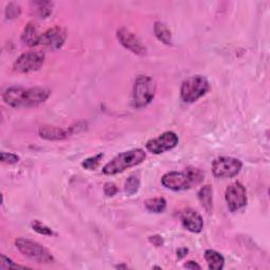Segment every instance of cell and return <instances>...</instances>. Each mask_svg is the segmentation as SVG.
<instances>
[{
  "label": "cell",
  "mask_w": 270,
  "mask_h": 270,
  "mask_svg": "<svg viewBox=\"0 0 270 270\" xmlns=\"http://www.w3.org/2000/svg\"><path fill=\"white\" fill-rule=\"evenodd\" d=\"M50 95L51 91L46 88L23 89L21 87H11L5 91L3 98L4 102L12 108H31L44 104Z\"/></svg>",
  "instance_id": "obj_1"
},
{
  "label": "cell",
  "mask_w": 270,
  "mask_h": 270,
  "mask_svg": "<svg viewBox=\"0 0 270 270\" xmlns=\"http://www.w3.org/2000/svg\"><path fill=\"white\" fill-rule=\"evenodd\" d=\"M204 181V172L195 167L185 168L183 172H168L162 177L163 186L173 191H183L192 188Z\"/></svg>",
  "instance_id": "obj_2"
},
{
  "label": "cell",
  "mask_w": 270,
  "mask_h": 270,
  "mask_svg": "<svg viewBox=\"0 0 270 270\" xmlns=\"http://www.w3.org/2000/svg\"><path fill=\"white\" fill-rule=\"evenodd\" d=\"M146 158V152L141 149H132L122 152L105 165V167L103 168V172L106 175H115L122 173L126 169H129L144 163Z\"/></svg>",
  "instance_id": "obj_3"
},
{
  "label": "cell",
  "mask_w": 270,
  "mask_h": 270,
  "mask_svg": "<svg viewBox=\"0 0 270 270\" xmlns=\"http://www.w3.org/2000/svg\"><path fill=\"white\" fill-rule=\"evenodd\" d=\"M156 82L150 76L139 75L134 82L132 105L136 109L146 108L155 96Z\"/></svg>",
  "instance_id": "obj_4"
},
{
  "label": "cell",
  "mask_w": 270,
  "mask_h": 270,
  "mask_svg": "<svg viewBox=\"0 0 270 270\" xmlns=\"http://www.w3.org/2000/svg\"><path fill=\"white\" fill-rule=\"evenodd\" d=\"M210 83L205 76L194 75L185 79L181 86V98L184 103L192 104L206 95Z\"/></svg>",
  "instance_id": "obj_5"
},
{
  "label": "cell",
  "mask_w": 270,
  "mask_h": 270,
  "mask_svg": "<svg viewBox=\"0 0 270 270\" xmlns=\"http://www.w3.org/2000/svg\"><path fill=\"white\" fill-rule=\"evenodd\" d=\"M17 249L24 255L25 258L30 259L33 262L38 264H51L55 262L53 254L38 242L27 239V238H18L15 242Z\"/></svg>",
  "instance_id": "obj_6"
},
{
  "label": "cell",
  "mask_w": 270,
  "mask_h": 270,
  "mask_svg": "<svg viewBox=\"0 0 270 270\" xmlns=\"http://www.w3.org/2000/svg\"><path fill=\"white\" fill-rule=\"evenodd\" d=\"M242 162L230 156H221L212 163V173L217 178H232L236 176L241 169Z\"/></svg>",
  "instance_id": "obj_7"
},
{
  "label": "cell",
  "mask_w": 270,
  "mask_h": 270,
  "mask_svg": "<svg viewBox=\"0 0 270 270\" xmlns=\"http://www.w3.org/2000/svg\"><path fill=\"white\" fill-rule=\"evenodd\" d=\"M46 55L42 52H27L15 61L13 64V70L17 73H31L39 70L44 65Z\"/></svg>",
  "instance_id": "obj_8"
},
{
  "label": "cell",
  "mask_w": 270,
  "mask_h": 270,
  "mask_svg": "<svg viewBox=\"0 0 270 270\" xmlns=\"http://www.w3.org/2000/svg\"><path fill=\"white\" fill-rule=\"evenodd\" d=\"M225 200L231 212H235L247 205L246 189L239 182H235L227 187Z\"/></svg>",
  "instance_id": "obj_9"
},
{
  "label": "cell",
  "mask_w": 270,
  "mask_h": 270,
  "mask_svg": "<svg viewBox=\"0 0 270 270\" xmlns=\"http://www.w3.org/2000/svg\"><path fill=\"white\" fill-rule=\"evenodd\" d=\"M178 136L172 131H167L159 137L149 140L146 147L153 154H161L172 150L178 145Z\"/></svg>",
  "instance_id": "obj_10"
},
{
  "label": "cell",
  "mask_w": 270,
  "mask_h": 270,
  "mask_svg": "<svg viewBox=\"0 0 270 270\" xmlns=\"http://www.w3.org/2000/svg\"><path fill=\"white\" fill-rule=\"evenodd\" d=\"M67 36L68 33L64 27H52L40 35L39 46H44L51 50H58L64 46Z\"/></svg>",
  "instance_id": "obj_11"
},
{
  "label": "cell",
  "mask_w": 270,
  "mask_h": 270,
  "mask_svg": "<svg viewBox=\"0 0 270 270\" xmlns=\"http://www.w3.org/2000/svg\"><path fill=\"white\" fill-rule=\"evenodd\" d=\"M116 34L119 42L126 49L138 56H145L147 54V48L141 44L140 39L130 30L122 27Z\"/></svg>",
  "instance_id": "obj_12"
},
{
  "label": "cell",
  "mask_w": 270,
  "mask_h": 270,
  "mask_svg": "<svg viewBox=\"0 0 270 270\" xmlns=\"http://www.w3.org/2000/svg\"><path fill=\"white\" fill-rule=\"evenodd\" d=\"M181 222L188 231L192 233H200L203 230L204 221L202 216L193 209H185L181 213Z\"/></svg>",
  "instance_id": "obj_13"
},
{
  "label": "cell",
  "mask_w": 270,
  "mask_h": 270,
  "mask_svg": "<svg viewBox=\"0 0 270 270\" xmlns=\"http://www.w3.org/2000/svg\"><path fill=\"white\" fill-rule=\"evenodd\" d=\"M75 132L74 127L64 128L56 127V126H50V125H44L40 126L38 129V134L41 138L47 139V140H63L70 135H72Z\"/></svg>",
  "instance_id": "obj_14"
},
{
  "label": "cell",
  "mask_w": 270,
  "mask_h": 270,
  "mask_svg": "<svg viewBox=\"0 0 270 270\" xmlns=\"http://www.w3.org/2000/svg\"><path fill=\"white\" fill-rule=\"evenodd\" d=\"M40 35L38 33L37 27L34 23H29L23 30V33L21 35V39L26 46L29 47H36L39 46V38Z\"/></svg>",
  "instance_id": "obj_15"
},
{
  "label": "cell",
  "mask_w": 270,
  "mask_h": 270,
  "mask_svg": "<svg viewBox=\"0 0 270 270\" xmlns=\"http://www.w3.org/2000/svg\"><path fill=\"white\" fill-rule=\"evenodd\" d=\"M153 31L154 34L161 42H163L164 45L167 46H171L173 39H172V33L169 30V27L161 22V21H156L153 25Z\"/></svg>",
  "instance_id": "obj_16"
},
{
  "label": "cell",
  "mask_w": 270,
  "mask_h": 270,
  "mask_svg": "<svg viewBox=\"0 0 270 270\" xmlns=\"http://www.w3.org/2000/svg\"><path fill=\"white\" fill-rule=\"evenodd\" d=\"M205 259L207 261L208 267L211 270H221L224 268L225 259L223 255L213 249H207L205 251Z\"/></svg>",
  "instance_id": "obj_17"
},
{
  "label": "cell",
  "mask_w": 270,
  "mask_h": 270,
  "mask_svg": "<svg viewBox=\"0 0 270 270\" xmlns=\"http://www.w3.org/2000/svg\"><path fill=\"white\" fill-rule=\"evenodd\" d=\"M198 200H200L202 207L208 213L212 211L213 196H212V187L210 186V185H206V186L202 187L201 190L198 191Z\"/></svg>",
  "instance_id": "obj_18"
},
{
  "label": "cell",
  "mask_w": 270,
  "mask_h": 270,
  "mask_svg": "<svg viewBox=\"0 0 270 270\" xmlns=\"http://www.w3.org/2000/svg\"><path fill=\"white\" fill-rule=\"evenodd\" d=\"M32 6L39 18H48L53 12L54 4L51 2H34Z\"/></svg>",
  "instance_id": "obj_19"
},
{
  "label": "cell",
  "mask_w": 270,
  "mask_h": 270,
  "mask_svg": "<svg viewBox=\"0 0 270 270\" xmlns=\"http://www.w3.org/2000/svg\"><path fill=\"white\" fill-rule=\"evenodd\" d=\"M146 209L153 213L164 212L167 207V202L164 197H153L149 198L145 203Z\"/></svg>",
  "instance_id": "obj_20"
},
{
  "label": "cell",
  "mask_w": 270,
  "mask_h": 270,
  "mask_svg": "<svg viewBox=\"0 0 270 270\" xmlns=\"http://www.w3.org/2000/svg\"><path fill=\"white\" fill-rule=\"evenodd\" d=\"M140 187V179L137 175H131L126 181L125 184V192L128 195H134L137 193Z\"/></svg>",
  "instance_id": "obj_21"
},
{
  "label": "cell",
  "mask_w": 270,
  "mask_h": 270,
  "mask_svg": "<svg viewBox=\"0 0 270 270\" xmlns=\"http://www.w3.org/2000/svg\"><path fill=\"white\" fill-rule=\"evenodd\" d=\"M32 229L34 231H36L37 233L39 234H42V235H46V236H52V235H55L56 233L50 228V227H48L47 225L42 224L41 222L35 220L32 222Z\"/></svg>",
  "instance_id": "obj_22"
},
{
  "label": "cell",
  "mask_w": 270,
  "mask_h": 270,
  "mask_svg": "<svg viewBox=\"0 0 270 270\" xmlns=\"http://www.w3.org/2000/svg\"><path fill=\"white\" fill-rule=\"evenodd\" d=\"M103 158H104V153H98L94 156H91V158L87 160H84L81 165L84 169H87V170H95L99 166V164H101V161Z\"/></svg>",
  "instance_id": "obj_23"
},
{
  "label": "cell",
  "mask_w": 270,
  "mask_h": 270,
  "mask_svg": "<svg viewBox=\"0 0 270 270\" xmlns=\"http://www.w3.org/2000/svg\"><path fill=\"white\" fill-rule=\"evenodd\" d=\"M21 7L16 3H10L6 8V17L8 19H16L20 16Z\"/></svg>",
  "instance_id": "obj_24"
},
{
  "label": "cell",
  "mask_w": 270,
  "mask_h": 270,
  "mask_svg": "<svg viewBox=\"0 0 270 270\" xmlns=\"http://www.w3.org/2000/svg\"><path fill=\"white\" fill-rule=\"evenodd\" d=\"M0 158H2V162L8 165H13V164H16L19 162V156L17 154H14V153H8L3 151L0 153Z\"/></svg>",
  "instance_id": "obj_25"
},
{
  "label": "cell",
  "mask_w": 270,
  "mask_h": 270,
  "mask_svg": "<svg viewBox=\"0 0 270 270\" xmlns=\"http://www.w3.org/2000/svg\"><path fill=\"white\" fill-rule=\"evenodd\" d=\"M0 268L2 269H10V268H26L25 266H20L14 263L11 259L6 257L5 254L2 255V261H0Z\"/></svg>",
  "instance_id": "obj_26"
},
{
  "label": "cell",
  "mask_w": 270,
  "mask_h": 270,
  "mask_svg": "<svg viewBox=\"0 0 270 270\" xmlns=\"http://www.w3.org/2000/svg\"><path fill=\"white\" fill-rule=\"evenodd\" d=\"M118 192V188L116 185L114 183H111V182H108L105 184L104 186V193L106 194V196L108 197H112L116 195Z\"/></svg>",
  "instance_id": "obj_27"
},
{
  "label": "cell",
  "mask_w": 270,
  "mask_h": 270,
  "mask_svg": "<svg viewBox=\"0 0 270 270\" xmlns=\"http://www.w3.org/2000/svg\"><path fill=\"white\" fill-rule=\"evenodd\" d=\"M149 241L156 247H160V246L164 245V238L162 237V235H159V234H155V235L150 236Z\"/></svg>",
  "instance_id": "obj_28"
},
{
  "label": "cell",
  "mask_w": 270,
  "mask_h": 270,
  "mask_svg": "<svg viewBox=\"0 0 270 270\" xmlns=\"http://www.w3.org/2000/svg\"><path fill=\"white\" fill-rule=\"evenodd\" d=\"M189 252V249L188 248H185V247H182V248H178L177 251H176V254H177V258L179 260L184 259L185 257H186V255L188 254Z\"/></svg>",
  "instance_id": "obj_29"
},
{
  "label": "cell",
  "mask_w": 270,
  "mask_h": 270,
  "mask_svg": "<svg viewBox=\"0 0 270 270\" xmlns=\"http://www.w3.org/2000/svg\"><path fill=\"white\" fill-rule=\"evenodd\" d=\"M185 268H188V269H201V266L198 265L196 262L193 261H189L186 264H185Z\"/></svg>",
  "instance_id": "obj_30"
},
{
  "label": "cell",
  "mask_w": 270,
  "mask_h": 270,
  "mask_svg": "<svg viewBox=\"0 0 270 270\" xmlns=\"http://www.w3.org/2000/svg\"><path fill=\"white\" fill-rule=\"evenodd\" d=\"M117 268H127V266H117Z\"/></svg>",
  "instance_id": "obj_31"
}]
</instances>
